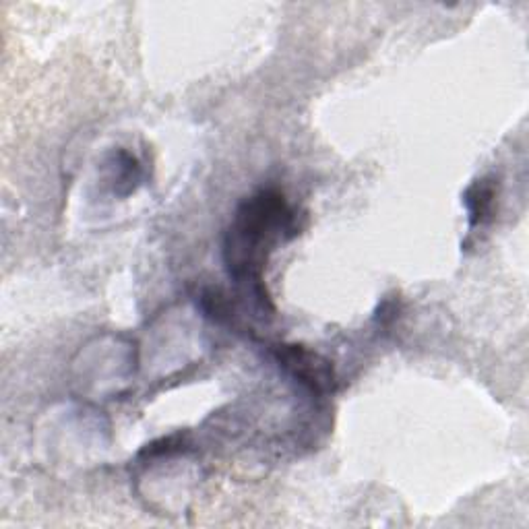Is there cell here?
I'll return each instance as SVG.
<instances>
[{
  "label": "cell",
  "instance_id": "6da1fadb",
  "mask_svg": "<svg viewBox=\"0 0 529 529\" xmlns=\"http://www.w3.org/2000/svg\"><path fill=\"white\" fill-rule=\"evenodd\" d=\"M298 234L296 213L286 197L263 189L244 199L224 236V265L242 296L253 302L259 315H273L271 296L265 288V269L279 242Z\"/></svg>",
  "mask_w": 529,
  "mask_h": 529
},
{
  "label": "cell",
  "instance_id": "7a4b0ae2",
  "mask_svg": "<svg viewBox=\"0 0 529 529\" xmlns=\"http://www.w3.org/2000/svg\"><path fill=\"white\" fill-rule=\"evenodd\" d=\"M271 356L292 381L313 395L325 397L335 393L337 379L333 364L319 352L300 344H275L271 346Z\"/></svg>",
  "mask_w": 529,
  "mask_h": 529
},
{
  "label": "cell",
  "instance_id": "3957f363",
  "mask_svg": "<svg viewBox=\"0 0 529 529\" xmlns=\"http://www.w3.org/2000/svg\"><path fill=\"white\" fill-rule=\"evenodd\" d=\"M496 195H499V182H496L492 176L474 180L468 186V191L463 193V205L468 209L472 230L484 226L490 220L494 213Z\"/></svg>",
  "mask_w": 529,
  "mask_h": 529
},
{
  "label": "cell",
  "instance_id": "277c9868",
  "mask_svg": "<svg viewBox=\"0 0 529 529\" xmlns=\"http://www.w3.org/2000/svg\"><path fill=\"white\" fill-rule=\"evenodd\" d=\"M112 170V191L116 197H129L131 193L137 191V186L141 182V166L133 153L127 149H116L110 155L108 162Z\"/></svg>",
  "mask_w": 529,
  "mask_h": 529
},
{
  "label": "cell",
  "instance_id": "5b68a950",
  "mask_svg": "<svg viewBox=\"0 0 529 529\" xmlns=\"http://www.w3.org/2000/svg\"><path fill=\"white\" fill-rule=\"evenodd\" d=\"M184 449V439L180 437V434H176V437H168V439H162V441H155L151 445H147L139 457H160V455H172V453H180Z\"/></svg>",
  "mask_w": 529,
  "mask_h": 529
},
{
  "label": "cell",
  "instance_id": "8992f818",
  "mask_svg": "<svg viewBox=\"0 0 529 529\" xmlns=\"http://www.w3.org/2000/svg\"><path fill=\"white\" fill-rule=\"evenodd\" d=\"M395 315H397V300L395 298H385L381 302L379 310H377V321H379V325L387 327L395 319Z\"/></svg>",
  "mask_w": 529,
  "mask_h": 529
}]
</instances>
